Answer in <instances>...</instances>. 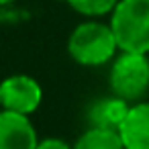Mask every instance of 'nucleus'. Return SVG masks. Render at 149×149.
Here are the masks:
<instances>
[{"label": "nucleus", "mask_w": 149, "mask_h": 149, "mask_svg": "<svg viewBox=\"0 0 149 149\" xmlns=\"http://www.w3.org/2000/svg\"><path fill=\"white\" fill-rule=\"evenodd\" d=\"M13 2H17V0H0V6H6V4H13Z\"/></svg>", "instance_id": "11"}, {"label": "nucleus", "mask_w": 149, "mask_h": 149, "mask_svg": "<svg viewBox=\"0 0 149 149\" xmlns=\"http://www.w3.org/2000/svg\"><path fill=\"white\" fill-rule=\"evenodd\" d=\"M131 104L118 96H108L96 100L90 110H88V123L90 127H100V129H114L118 131L123 120L127 118Z\"/></svg>", "instance_id": "7"}, {"label": "nucleus", "mask_w": 149, "mask_h": 149, "mask_svg": "<svg viewBox=\"0 0 149 149\" xmlns=\"http://www.w3.org/2000/svg\"><path fill=\"white\" fill-rule=\"evenodd\" d=\"M43 102V88L41 84L27 76L15 74L0 82V108L31 116Z\"/></svg>", "instance_id": "4"}, {"label": "nucleus", "mask_w": 149, "mask_h": 149, "mask_svg": "<svg viewBox=\"0 0 149 149\" xmlns=\"http://www.w3.org/2000/svg\"><path fill=\"white\" fill-rule=\"evenodd\" d=\"M108 86L112 96H118L129 104L141 102L149 90V55L120 51L110 63Z\"/></svg>", "instance_id": "3"}, {"label": "nucleus", "mask_w": 149, "mask_h": 149, "mask_svg": "<svg viewBox=\"0 0 149 149\" xmlns=\"http://www.w3.org/2000/svg\"><path fill=\"white\" fill-rule=\"evenodd\" d=\"M37 149H74V145H70L68 141H63L59 137H45L39 141Z\"/></svg>", "instance_id": "10"}, {"label": "nucleus", "mask_w": 149, "mask_h": 149, "mask_svg": "<svg viewBox=\"0 0 149 149\" xmlns=\"http://www.w3.org/2000/svg\"><path fill=\"white\" fill-rule=\"evenodd\" d=\"M68 53L78 65L100 68L114 61L120 49L110 25L100 21H86L72 31L68 39Z\"/></svg>", "instance_id": "1"}, {"label": "nucleus", "mask_w": 149, "mask_h": 149, "mask_svg": "<svg viewBox=\"0 0 149 149\" xmlns=\"http://www.w3.org/2000/svg\"><path fill=\"white\" fill-rule=\"evenodd\" d=\"M0 110H2V108H0Z\"/></svg>", "instance_id": "12"}, {"label": "nucleus", "mask_w": 149, "mask_h": 149, "mask_svg": "<svg viewBox=\"0 0 149 149\" xmlns=\"http://www.w3.org/2000/svg\"><path fill=\"white\" fill-rule=\"evenodd\" d=\"M118 133L125 149H149V100L131 104Z\"/></svg>", "instance_id": "6"}, {"label": "nucleus", "mask_w": 149, "mask_h": 149, "mask_svg": "<svg viewBox=\"0 0 149 149\" xmlns=\"http://www.w3.org/2000/svg\"><path fill=\"white\" fill-rule=\"evenodd\" d=\"M61 2H68L74 10H78L80 15L94 21V19L112 15L118 0H61Z\"/></svg>", "instance_id": "9"}, {"label": "nucleus", "mask_w": 149, "mask_h": 149, "mask_svg": "<svg viewBox=\"0 0 149 149\" xmlns=\"http://www.w3.org/2000/svg\"><path fill=\"white\" fill-rule=\"evenodd\" d=\"M108 25L120 51L149 55V0H118Z\"/></svg>", "instance_id": "2"}, {"label": "nucleus", "mask_w": 149, "mask_h": 149, "mask_svg": "<svg viewBox=\"0 0 149 149\" xmlns=\"http://www.w3.org/2000/svg\"><path fill=\"white\" fill-rule=\"evenodd\" d=\"M39 141L29 116L0 110V149H37Z\"/></svg>", "instance_id": "5"}, {"label": "nucleus", "mask_w": 149, "mask_h": 149, "mask_svg": "<svg viewBox=\"0 0 149 149\" xmlns=\"http://www.w3.org/2000/svg\"><path fill=\"white\" fill-rule=\"evenodd\" d=\"M74 149H125V145L118 131L88 127L74 143Z\"/></svg>", "instance_id": "8"}]
</instances>
